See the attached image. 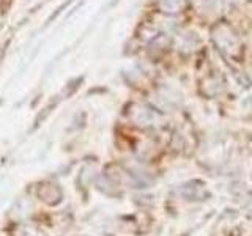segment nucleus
Segmentation results:
<instances>
[{
	"label": "nucleus",
	"instance_id": "f257e3e1",
	"mask_svg": "<svg viewBox=\"0 0 252 236\" xmlns=\"http://www.w3.org/2000/svg\"><path fill=\"white\" fill-rule=\"evenodd\" d=\"M211 35H213V41L216 43L218 49L220 52H224L227 57H230V59L238 57L241 52V43H240V38L236 36V33L230 26H227L224 22H219L218 26L213 29Z\"/></svg>",
	"mask_w": 252,
	"mask_h": 236
},
{
	"label": "nucleus",
	"instance_id": "f03ea898",
	"mask_svg": "<svg viewBox=\"0 0 252 236\" xmlns=\"http://www.w3.org/2000/svg\"><path fill=\"white\" fill-rule=\"evenodd\" d=\"M159 10L164 14H170V16H175L183 13L186 8H188V0H159Z\"/></svg>",
	"mask_w": 252,
	"mask_h": 236
}]
</instances>
